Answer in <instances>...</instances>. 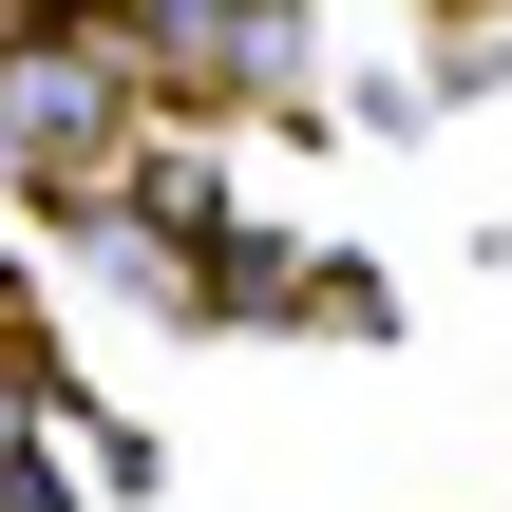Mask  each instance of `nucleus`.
Instances as JSON below:
<instances>
[{"label": "nucleus", "instance_id": "1", "mask_svg": "<svg viewBox=\"0 0 512 512\" xmlns=\"http://www.w3.org/2000/svg\"><path fill=\"white\" fill-rule=\"evenodd\" d=\"M0 171H19V190H114V171H133V76H114V38H76V19L0 38Z\"/></svg>", "mask_w": 512, "mask_h": 512}, {"label": "nucleus", "instance_id": "2", "mask_svg": "<svg viewBox=\"0 0 512 512\" xmlns=\"http://www.w3.org/2000/svg\"><path fill=\"white\" fill-rule=\"evenodd\" d=\"M38 19H57V0H38Z\"/></svg>", "mask_w": 512, "mask_h": 512}]
</instances>
